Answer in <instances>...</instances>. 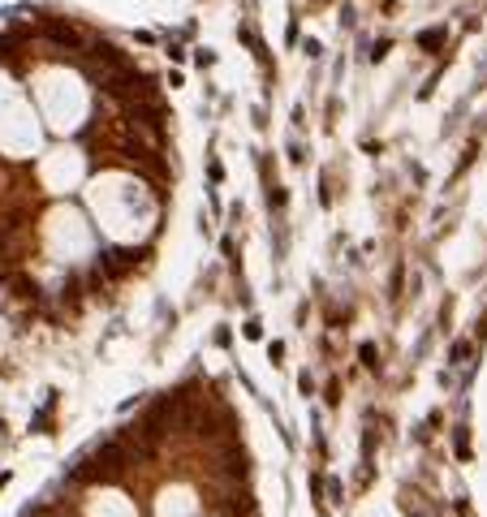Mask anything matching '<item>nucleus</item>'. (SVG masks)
I'll return each mask as SVG.
<instances>
[{
	"mask_svg": "<svg viewBox=\"0 0 487 517\" xmlns=\"http://www.w3.org/2000/svg\"><path fill=\"white\" fill-rule=\"evenodd\" d=\"M43 35L57 43V47H74V43H82V30H78L74 22H65V18H47V22H43Z\"/></svg>",
	"mask_w": 487,
	"mask_h": 517,
	"instance_id": "nucleus-1",
	"label": "nucleus"
},
{
	"mask_svg": "<svg viewBox=\"0 0 487 517\" xmlns=\"http://www.w3.org/2000/svg\"><path fill=\"white\" fill-rule=\"evenodd\" d=\"M449 39V30H427V35H418V47H440Z\"/></svg>",
	"mask_w": 487,
	"mask_h": 517,
	"instance_id": "nucleus-2",
	"label": "nucleus"
},
{
	"mask_svg": "<svg viewBox=\"0 0 487 517\" xmlns=\"http://www.w3.org/2000/svg\"><path fill=\"white\" fill-rule=\"evenodd\" d=\"M453 358L466 362V358H470V341H457V345H453Z\"/></svg>",
	"mask_w": 487,
	"mask_h": 517,
	"instance_id": "nucleus-3",
	"label": "nucleus"
}]
</instances>
